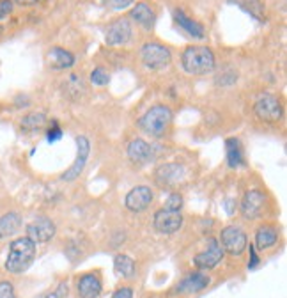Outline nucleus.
I'll return each mask as SVG.
<instances>
[{
    "label": "nucleus",
    "mask_w": 287,
    "mask_h": 298,
    "mask_svg": "<svg viewBox=\"0 0 287 298\" xmlns=\"http://www.w3.org/2000/svg\"><path fill=\"white\" fill-rule=\"evenodd\" d=\"M74 62H76L74 55L62 46H52L50 50L46 52V64L52 70H57V71L71 70V68L74 66Z\"/></svg>",
    "instance_id": "2eb2a0df"
},
{
    "label": "nucleus",
    "mask_w": 287,
    "mask_h": 298,
    "mask_svg": "<svg viewBox=\"0 0 287 298\" xmlns=\"http://www.w3.org/2000/svg\"><path fill=\"white\" fill-rule=\"evenodd\" d=\"M232 206H234V200H227V208H225V210H227V213H229V215H232V213H234Z\"/></svg>",
    "instance_id": "4c0bfd02"
},
{
    "label": "nucleus",
    "mask_w": 287,
    "mask_h": 298,
    "mask_svg": "<svg viewBox=\"0 0 287 298\" xmlns=\"http://www.w3.org/2000/svg\"><path fill=\"white\" fill-rule=\"evenodd\" d=\"M182 208V196L178 192L170 194L167 199V202H165V210H172V212H181Z\"/></svg>",
    "instance_id": "c756f323"
},
{
    "label": "nucleus",
    "mask_w": 287,
    "mask_h": 298,
    "mask_svg": "<svg viewBox=\"0 0 287 298\" xmlns=\"http://www.w3.org/2000/svg\"><path fill=\"white\" fill-rule=\"evenodd\" d=\"M14 4L22 6V8H30V6H39L43 4V2H46V0H12Z\"/></svg>",
    "instance_id": "e433bc0d"
},
{
    "label": "nucleus",
    "mask_w": 287,
    "mask_h": 298,
    "mask_svg": "<svg viewBox=\"0 0 287 298\" xmlns=\"http://www.w3.org/2000/svg\"><path fill=\"white\" fill-rule=\"evenodd\" d=\"M60 137H62V130H60V126H58L57 119H54V121H52V128L46 132V138H48V142H57Z\"/></svg>",
    "instance_id": "7c9ffc66"
},
{
    "label": "nucleus",
    "mask_w": 287,
    "mask_h": 298,
    "mask_svg": "<svg viewBox=\"0 0 287 298\" xmlns=\"http://www.w3.org/2000/svg\"><path fill=\"white\" fill-rule=\"evenodd\" d=\"M225 156H227V164L230 169H238L244 165V154L241 142L238 138H227L225 140Z\"/></svg>",
    "instance_id": "4be33fe9"
},
{
    "label": "nucleus",
    "mask_w": 287,
    "mask_h": 298,
    "mask_svg": "<svg viewBox=\"0 0 287 298\" xmlns=\"http://www.w3.org/2000/svg\"><path fill=\"white\" fill-rule=\"evenodd\" d=\"M36 258V242L28 236L16 238L9 245V254L6 259V270L11 274H24Z\"/></svg>",
    "instance_id": "f03ea898"
},
{
    "label": "nucleus",
    "mask_w": 287,
    "mask_h": 298,
    "mask_svg": "<svg viewBox=\"0 0 287 298\" xmlns=\"http://www.w3.org/2000/svg\"><path fill=\"white\" fill-rule=\"evenodd\" d=\"M133 40V25L130 18H116L105 30V43L108 46H126Z\"/></svg>",
    "instance_id": "0eeeda50"
},
{
    "label": "nucleus",
    "mask_w": 287,
    "mask_h": 298,
    "mask_svg": "<svg viewBox=\"0 0 287 298\" xmlns=\"http://www.w3.org/2000/svg\"><path fill=\"white\" fill-rule=\"evenodd\" d=\"M114 270H116V274L120 275V277L132 278V277H135V272H136L135 261H133L130 256L119 254V256H116V259H114Z\"/></svg>",
    "instance_id": "a878e982"
},
{
    "label": "nucleus",
    "mask_w": 287,
    "mask_h": 298,
    "mask_svg": "<svg viewBox=\"0 0 287 298\" xmlns=\"http://www.w3.org/2000/svg\"><path fill=\"white\" fill-rule=\"evenodd\" d=\"M238 82V73L234 70H225L222 71L220 74H216V78H214V84L222 87H227V86H234Z\"/></svg>",
    "instance_id": "cd10ccee"
},
{
    "label": "nucleus",
    "mask_w": 287,
    "mask_h": 298,
    "mask_svg": "<svg viewBox=\"0 0 287 298\" xmlns=\"http://www.w3.org/2000/svg\"><path fill=\"white\" fill-rule=\"evenodd\" d=\"M55 232H57L55 224L48 216H39L27 226V236L36 244H46L54 238Z\"/></svg>",
    "instance_id": "f8f14e48"
},
{
    "label": "nucleus",
    "mask_w": 287,
    "mask_h": 298,
    "mask_svg": "<svg viewBox=\"0 0 287 298\" xmlns=\"http://www.w3.org/2000/svg\"><path fill=\"white\" fill-rule=\"evenodd\" d=\"M90 84L92 86H98V87H103V86H108L110 82V74L106 73L103 68H94L92 71H90Z\"/></svg>",
    "instance_id": "bb28decb"
},
{
    "label": "nucleus",
    "mask_w": 287,
    "mask_h": 298,
    "mask_svg": "<svg viewBox=\"0 0 287 298\" xmlns=\"http://www.w3.org/2000/svg\"><path fill=\"white\" fill-rule=\"evenodd\" d=\"M220 245L224 248V252H227V254L241 256L248 247V240H246V234H244V231L241 228L227 226L220 232Z\"/></svg>",
    "instance_id": "423d86ee"
},
{
    "label": "nucleus",
    "mask_w": 287,
    "mask_h": 298,
    "mask_svg": "<svg viewBox=\"0 0 287 298\" xmlns=\"http://www.w3.org/2000/svg\"><path fill=\"white\" fill-rule=\"evenodd\" d=\"M264 204H266V196L262 190H248L244 194L243 200H241V215L246 220H254L262 213Z\"/></svg>",
    "instance_id": "4468645a"
},
{
    "label": "nucleus",
    "mask_w": 287,
    "mask_h": 298,
    "mask_svg": "<svg viewBox=\"0 0 287 298\" xmlns=\"http://www.w3.org/2000/svg\"><path fill=\"white\" fill-rule=\"evenodd\" d=\"M128 158L133 164L146 165L154 158V151L144 138H135L128 144Z\"/></svg>",
    "instance_id": "f3484780"
},
{
    "label": "nucleus",
    "mask_w": 287,
    "mask_h": 298,
    "mask_svg": "<svg viewBox=\"0 0 287 298\" xmlns=\"http://www.w3.org/2000/svg\"><path fill=\"white\" fill-rule=\"evenodd\" d=\"M130 18H132L136 25H140L144 30H152L158 14H156V9L151 2H148V0H140V2H136V6L132 8V11H130Z\"/></svg>",
    "instance_id": "9b49d317"
},
{
    "label": "nucleus",
    "mask_w": 287,
    "mask_h": 298,
    "mask_svg": "<svg viewBox=\"0 0 287 298\" xmlns=\"http://www.w3.org/2000/svg\"><path fill=\"white\" fill-rule=\"evenodd\" d=\"M22 228V216L16 212H9L4 216H0V240H6L9 236L16 234Z\"/></svg>",
    "instance_id": "b1692460"
},
{
    "label": "nucleus",
    "mask_w": 287,
    "mask_h": 298,
    "mask_svg": "<svg viewBox=\"0 0 287 298\" xmlns=\"http://www.w3.org/2000/svg\"><path fill=\"white\" fill-rule=\"evenodd\" d=\"M224 248H222V245L218 244L214 238H210V242H208V248L206 250H202L200 254H197L194 258V263L197 268H200V270H211V268H214L218 263H220L222 259H224Z\"/></svg>",
    "instance_id": "ddd939ff"
},
{
    "label": "nucleus",
    "mask_w": 287,
    "mask_h": 298,
    "mask_svg": "<svg viewBox=\"0 0 287 298\" xmlns=\"http://www.w3.org/2000/svg\"><path fill=\"white\" fill-rule=\"evenodd\" d=\"M46 114L44 112H28L20 119V130L24 134H36L46 124Z\"/></svg>",
    "instance_id": "5701e85b"
},
{
    "label": "nucleus",
    "mask_w": 287,
    "mask_h": 298,
    "mask_svg": "<svg viewBox=\"0 0 287 298\" xmlns=\"http://www.w3.org/2000/svg\"><path fill=\"white\" fill-rule=\"evenodd\" d=\"M181 66L188 74L194 76H202L214 70L216 66V59L211 48L208 46H186L181 54Z\"/></svg>",
    "instance_id": "f257e3e1"
},
{
    "label": "nucleus",
    "mask_w": 287,
    "mask_h": 298,
    "mask_svg": "<svg viewBox=\"0 0 287 298\" xmlns=\"http://www.w3.org/2000/svg\"><path fill=\"white\" fill-rule=\"evenodd\" d=\"M78 296L80 298H98L103 291L101 278L98 274H84L78 278Z\"/></svg>",
    "instance_id": "6ab92c4d"
},
{
    "label": "nucleus",
    "mask_w": 287,
    "mask_h": 298,
    "mask_svg": "<svg viewBox=\"0 0 287 298\" xmlns=\"http://www.w3.org/2000/svg\"><path fill=\"white\" fill-rule=\"evenodd\" d=\"M184 174V169L182 165L179 164H163L160 165L154 172V178L162 186H170V184H176Z\"/></svg>",
    "instance_id": "412c9836"
},
{
    "label": "nucleus",
    "mask_w": 287,
    "mask_h": 298,
    "mask_svg": "<svg viewBox=\"0 0 287 298\" xmlns=\"http://www.w3.org/2000/svg\"><path fill=\"white\" fill-rule=\"evenodd\" d=\"M133 4V0H103V6L110 11H124Z\"/></svg>",
    "instance_id": "c85d7f7f"
},
{
    "label": "nucleus",
    "mask_w": 287,
    "mask_h": 298,
    "mask_svg": "<svg viewBox=\"0 0 287 298\" xmlns=\"http://www.w3.org/2000/svg\"><path fill=\"white\" fill-rule=\"evenodd\" d=\"M76 146H78L76 160H74V164L60 176L62 181H74L76 178H80V174L86 169L87 158H89V153H90V142L87 140V137L82 135V137L76 138Z\"/></svg>",
    "instance_id": "1a4fd4ad"
},
{
    "label": "nucleus",
    "mask_w": 287,
    "mask_h": 298,
    "mask_svg": "<svg viewBox=\"0 0 287 298\" xmlns=\"http://www.w3.org/2000/svg\"><path fill=\"white\" fill-rule=\"evenodd\" d=\"M278 240V231L273 226H260L256 232V250H264L276 244Z\"/></svg>",
    "instance_id": "393cba45"
},
{
    "label": "nucleus",
    "mask_w": 287,
    "mask_h": 298,
    "mask_svg": "<svg viewBox=\"0 0 287 298\" xmlns=\"http://www.w3.org/2000/svg\"><path fill=\"white\" fill-rule=\"evenodd\" d=\"M112 298H133L132 288H119V290L112 294Z\"/></svg>",
    "instance_id": "c9c22d12"
},
{
    "label": "nucleus",
    "mask_w": 287,
    "mask_h": 298,
    "mask_svg": "<svg viewBox=\"0 0 287 298\" xmlns=\"http://www.w3.org/2000/svg\"><path fill=\"white\" fill-rule=\"evenodd\" d=\"M152 199H154L152 190L149 188V186H146V184H140V186H135V188L130 190L128 196H126L124 204L130 212L142 213L151 206Z\"/></svg>",
    "instance_id": "9d476101"
},
{
    "label": "nucleus",
    "mask_w": 287,
    "mask_h": 298,
    "mask_svg": "<svg viewBox=\"0 0 287 298\" xmlns=\"http://www.w3.org/2000/svg\"><path fill=\"white\" fill-rule=\"evenodd\" d=\"M182 228V215L181 212L162 208L154 213V229L162 234H174Z\"/></svg>",
    "instance_id": "6e6552de"
},
{
    "label": "nucleus",
    "mask_w": 287,
    "mask_h": 298,
    "mask_svg": "<svg viewBox=\"0 0 287 298\" xmlns=\"http://www.w3.org/2000/svg\"><path fill=\"white\" fill-rule=\"evenodd\" d=\"M60 89H62V94L66 96V98H70L71 102H80V100L87 94L86 80L82 78L80 74H74V73L70 74V76L64 80Z\"/></svg>",
    "instance_id": "a211bd4d"
},
{
    "label": "nucleus",
    "mask_w": 287,
    "mask_h": 298,
    "mask_svg": "<svg viewBox=\"0 0 287 298\" xmlns=\"http://www.w3.org/2000/svg\"><path fill=\"white\" fill-rule=\"evenodd\" d=\"M14 9V2L12 0H0V22L6 20Z\"/></svg>",
    "instance_id": "2f4dec72"
},
{
    "label": "nucleus",
    "mask_w": 287,
    "mask_h": 298,
    "mask_svg": "<svg viewBox=\"0 0 287 298\" xmlns=\"http://www.w3.org/2000/svg\"><path fill=\"white\" fill-rule=\"evenodd\" d=\"M4 34V27H2V25H0V36Z\"/></svg>",
    "instance_id": "58836bf2"
},
{
    "label": "nucleus",
    "mask_w": 287,
    "mask_h": 298,
    "mask_svg": "<svg viewBox=\"0 0 287 298\" xmlns=\"http://www.w3.org/2000/svg\"><path fill=\"white\" fill-rule=\"evenodd\" d=\"M174 22L182 32H186L188 38H194V40H204L206 38L204 25L195 22L194 18H190L182 9H176L174 11Z\"/></svg>",
    "instance_id": "dca6fc26"
},
{
    "label": "nucleus",
    "mask_w": 287,
    "mask_h": 298,
    "mask_svg": "<svg viewBox=\"0 0 287 298\" xmlns=\"http://www.w3.org/2000/svg\"><path fill=\"white\" fill-rule=\"evenodd\" d=\"M140 62L144 68H148L151 71H160L170 66L172 62V52L168 46L158 43V41H149L140 46L138 52Z\"/></svg>",
    "instance_id": "20e7f679"
},
{
    "label": "nucleus",
    "mask_w": 287,
    "mask_h": 298,
    "mask_svg": "<svg viewBox=\"0 0 287 298\" xmlns=\"http://www.w3.org/2000/svg\"><path fill=\"white\" fill-rule=\"evenodd\" d=\"M66 294H68V284L66 282H60L57 286V290L52 291V293L48 294L46 298H64Z\"/></svg>",
    "instance_id": "72a5a7b5"
},
{
    "label": "nucleus",
    "mask_w": 287,
    "mask_h": 298,
    "mask_svg": "<svg viewBox=\"0 0 287 298\" xmlns=\"http://www.w3.org/2000/svg\"><path fill=\"white\" fill-rule=\"evenodd\" d=\"M246 248H250V261H248V268L250 270H254V268L259 264V256H257V252H256V247L254 245H250V247H246Z\"/></svg>",
    "instance_id": "f704fd0d"
},
{
    "label": "nucleus",
    "mask_w": 287,
    "mask_h": 298,
    "mask_svg": "<svg viewBox=\"0 0 287 298\" xmlns=\"http://www.w3.org/2000/svg\"><path fill=\"white\" fill-rule=\"evenodd\" d=\"M254 114L259 121L278 122L282 119V103L272 92H264L254 103Z\"/></svg>",
    "instance_id": "39448f33"
},
{
    "label": "nucleus",
    "mask_w": 287,
    "mask_h": 298,
    "mask_svg": "<svg viewBox=\"0 0 287 298\" xmlns=\"http://www.w3.org/2000/svg\"><path fill=\"white\" fill-rule=\"evenodd\" d=\"M0 298H16L14 288H12V284L8 282V280L0 282Z\"/></svg>",
    "instance_id": "473e14b6"
},
{
    "label": "nucleus",
    "mask_w": 287,
    "mask_h": 298,
    "mask_svg": "<svg viewBox=\"0 0 287 298\" xmlns=\"http://www.w3.org/2000/svg\"><path fill=\"white\" fill-rule=\"evenodd\" d=\"M172 118H174V114H172L170 106L158 103V105H152L149 110H146V114L138 119V126L142 132H146L151 137L162 138L167 135L172 124Z\"/></svg>",
    "instance_id": "7ed1b4c3"
},
{
    "label": "nucleus",
    "mask_w": 287,
    "mask_h": 298,
    "mask_svg": "<svg viewBox=\"0 0 287 298\" xmlns=\"http://www.w3.org/2000/svg\"><path fill=\"white\" fill-rule=\"evenodd\" d=\"M210 284V277H206L204 274H188L186 277L182 278L181 282L174 288V293L179 294H188V293H198L204 288H208Z\"/></svg>",
    "instance_id": "aec40b11"
}]
</instances>
